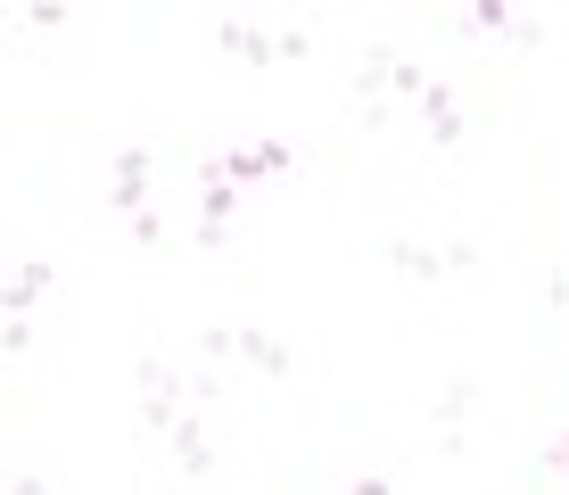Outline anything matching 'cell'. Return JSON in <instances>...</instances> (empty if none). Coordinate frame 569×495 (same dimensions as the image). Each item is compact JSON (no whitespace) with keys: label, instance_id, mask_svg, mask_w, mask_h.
<instances>
[{"label":"cell","instance_id":"6","mask_svg":"<svg viewBox=\"0 0 569 495\" xmlns=\"http://www.w3.org/2000/svg\"><path fill=\"white\" fill-rule=\"evenodd\" d=\"M223 166H231L240 190H257V182H281V174L298 166V149L289 141H240V149H223Z\"/></svg>","mask_w":569,"mask_h":495},{"label":"cell","instance_id":"4","mask_svg":"<svg viewBox=\"0 0 569 495\" xmlns=\"http://www.w3.org/2000/svg\"><path fill=\"white\" fill-rule=\"evenodd\" d=\"M132 380H141V422H149V429H173V422H182V396H190V380H182L173 364L141 355V364H132Z\"/></svg>","mask_w":569,"mask_h":495},{"label":"cell","instance_id":"14","mask_svg":"<svg viewBox=\"0 0 569 495\" xmlns=\"http://www.w3.org/2000/svg\"><path fill=\"white\" fill-rule=\"evenodd\" d=\"M199 355H240V330H199Z\"/></svg>","mask_w":569,"mask_h":495},{"label":"cell","instance_id":"16","mask_svg":"<svg viewBox=\"0 0 569 495\" xmlns=\"http://www.w3.org/2000/svg\"><path fill=\"white\" fill-rule=\"evenodd\" d=\"M0 495H42V479H33V471H17V479L0 487Z\"/></svg>","mask_w":569,"mask_h":495},{"label":"cell","instance_id":"12","mask_svg":"<svg viewBox=\"0 0 569 495\" xmlns=\"http://www.w3.org/2000/svg\"><path fill=\"white\" fill-rule=\"evenodd\" d=\"M553 471H569V429H561V438H553V446H545V463H537V471H528V479H537V487H545V479H553Z\"/></svg>","mask_w":569,"mask_h":495},{"label":"cell","instance_id":"15","mask_svg":"<svg viewBox=\"0 0 569 495\" xmlns=\"http://www.w3.org/2000/svg\"><path fill=\"white\" fill-rule=\"evenodd\" d=\"M356 495H397V479H388V471H371V479H356Z\"/></svg>","mask_w":569,"mask_h":495},{"label":"cell","instance_id":"8","mask_svg":"<svg viewBox=\"0 0 569 495\" xmlns=\"http://www.w3.org/2000/svg\"><path fill=\"white\" fill-rule=\"evenodd\" d=\"M50 281H58V273L42 265V256H26V265L9 273V289H0V323H33V306L50 297Z\"/></svg>","mask_w":569,"mask_h":495},{"label":"cell","instance_id":"13","mask_svg":"<svg viewBox=\"0 0 569 495\" xmlns=\"http://www.w3.org/2000/svg\"><path fill=\"white\" fill-rule=\"evenodd\" d=\"M132 240H141V248H166V215H157V207L132 215Z\"/></svg>","mask_w":569,"mask_h":495},{"label":"cell","instance_id":"1","mask_svg":"<svg viewBox=\"0 0 569 495\" xmlns=\"http://www.w3.org/2000/svg\"><path fill=\"white\" fill-rule=\"evenodd\" d=\"M190 182H199V248L214 256V248H223L231 240V224H240V182H231V166H223V157H199V166H190Z\"/></svg>","mask_w":569,"mask_h":495},{"label":"cell","instance_id":"9","mask_svg":"<svg viewBox=\"0 0 569 495\" xmlns=\"http://www.w3.org/2000/svg\"><path fill=\"white\" fill-rule=\"evenodd\" d=\"M240 364H257L264 380H289V372H298V355H289L281 330H240Z\"/></svg>","mask_w":569,"mask_h":495},{"label":"cell","instance_id":"11","mask_svg":"<svg viewBox=\"0 0 569 495\" xmlns=\"http://www.w3.org/2000/svg\"><path fill=\"white\" fill-rule=\"evenodd\" d=\"M470 396H479V380H470V372H455V380L438 388V405H429V422H438V429H455L462 413H470Z\"/></svg>","mask_w":569,"mask_h":495},{"label":"cell","instance_id":"7","mask_svg":"<svg viewBox=\"0 0 569 495\" xmlns=\"http://www.w3.org/2000/svg\"><path fill=\"white\" fill-rule=\"evenodd\" d=\"M421 132H429V149H438V157L462 149V99H455V83H429L421 91Z\"/></svg>","mask_w":569,"mask_h":495},{"label":"cell","instance_id":"10","mask_svg":"<svg viewBox=\"0 0 569 495\" xmlns=\"http://www.w3.org/2000/svg\"><path fill=\"white\" fill-rule=\"evenodd\" d=\"M166 438H173V463H182V471H190V479H207V471H214V446H207V429H199V422H190V413H182V422H173V429H166Z\"/></svg>","mask_w":569,"mask_h":495},{"label":"cell","instance_id":"3","mask_svg":"<svg viewBox=\"0 0 569 495\" xmlns=\"http://www.w3.org/2000/svg\"><path fill=\"white\" fill-rule=\"evenodd\" d=\"M388 265H397V281H446V273L479 265V240H446V248H421V240H388Z\"/></svg>","mask_w":569,"mask_h":495},{"label":"cell","instance_id":"2","mask_svg":"<svg viewBox=\"0 0 569 495\" xmlns=\"http://www.w3.org/2000/svg\"><path fill=\"white\" fill-rule=\"evenodd\" d=\"M108 207L124 215V224L157 207V149L132 141V149H116V157H108Z\"/></svg>","mask_w":569,"mask_h":495},{"label":"cell","instance_id":"5","mask_svg":"<svg viewBox=\"0 0 569 495\" xmlns=\"http://www.w3.org/2000/svg\"><path fill=\"white\" fill-rule=\"evenodd\" d=\"M214 42L240 58V67H289V26L272 33V26H248V17H223V26H214Z\"/></svg>","mask_w":569,"mask_h":495}]
</instances>
